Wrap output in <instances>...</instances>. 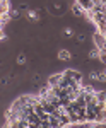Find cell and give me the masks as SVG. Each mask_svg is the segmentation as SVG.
<instances>
[{
	"instance_id": "5b68a950",
	"label": "cell",
	"mask_w": 106,
	"mask_h": 128,
	"mask_svg": "<svg viewBox=\"0 0 106 128\" xmlns=\"http://www.w3.org/2000/svg\"><path fill=\"white\" fill-rule=\"evenodd\" d=\"M0 5H2V12H4V14H9V12H10L9 0H0Z\"/></svg>"
},
{
	"instance_id": "52a82bcc",
	"label": "cell",
	"mask_w": 106,
	"mask_h": 128,
	"mask_svg": "<svg viewBox=\"0 0 106 128\" xmlns=\"http://www.w3.org/2000/svg\"><path fill=\"white\" fill-rule=\"evenodd\" d=\"M16 62H17L19 65H26V55H24V53H19L17 58H16Z\"/></svg>"
},
{
	"instance_id": "3957f363",
	"label": "cell",
	"mask_w": 106,
	"mask_h": 128,
	"mask_svg": "<svg viewBox=\"0 0 106 128\" xmlns=\"http://www.w3.org/2000/svg\"><path fill=\"white\" fill-rule=\"evenodd\" d=\"M101 55H103V51L99 48H92L89 51V58H92V60H101Z\"/></svg>"
},
{
	"instance_id": "30bf717a",
	"label": "cell",
	"mask_w": 106,
	"mask_h": 128,
	"mask_svg": "<svg viewBox=\"0 0 106 128\" xmlns=\"http://www.w3.org/2000/svg\"><path fill=\"white\" fill-rule=\"evenodd\" d=\"M99 82H106V72L104 70H101V72H99Z\"/></svg>"
},
{
	"instance_id": "277c9868",
	"label": "cell",
	"mask_w": 106,
	"mask_h": 128,
	"mask_svg": "<svg viewBox=\"0 0 106 128\" xmlns=\"http://www.w3.org/2000/svg\"><path fill=\"white\" fill-rule=\"evenodd\" d=\"M72 12H74V16H77V17H82V16H84V10H82V5H79V4H75V5H72Z\"/></svg>"
},
{
	"instance_id": "4fadbf2b",
	"label": "cell",
	"mask_w": 106,
	"mask_h": 128,
	"mask_svg": "<svg viewBox=\"0 0 106 128\" xmlns=\"http://www.w3.org/2000/svg\"><path fill=\"white\" fill-rule=\"evenodd\" d=\"M104 72H106V67H104Z\"/></svg>"
},
{
	"instance_id": "8992f818",
	"label": "cell",
	"mask_w": 106,
	"mask_h": 128,
	"mask_svg": "<svg viewBox=\"0 0 106 128\" xmlns=\"http://www.w3.org/2000/svg\"><path fill=\"white\" fill-rule=\"evenodd\" d=\"M62 34H63V38H72L74 36V29L72 28H63V31H62Z\"/></svg>"
},
{
	"instance_id": "6da1fadb",
	"label": "cell",
	"mask_w": 106,
	"mask_h": 128,
	"mask_svg": "<svg viewBox=\"0 0 106 128\" xmlns=\"http://www.w3.org/2000/svg\"><path fill=\"white\" fill-rule=\"evenodd\" d=\"M57 56H58V60H62V62H68V60L72 58V53H70V51H68V50L62 48V50H58Z\"/></svg>"
},
{
	"instance_id": "7c38bea8",
	"label": "cell",
	"mask_w": 106,
	"mask_h": 128,
	"mask_svg": "<svg viewBox=\"0 0 106 128\" xmlns=\"http://www.w3.org/2000/svg\"><path fill=\"white\" fill-rule=\"evenodd\" d=\"M77 41H79V43H84V41H86V36H84V34H79V36H77Z\"/></svg>"
},
{
	"instance_id": "ba28073f",
	"label": "cell",
	"mask_w": 106,
	"mask_h": 128,
	"mask_svg": "<svg viewBox=\"0 0 106 128\" xmlns=\"http://www.w3.org/2000/svg\"><path fill=\"white\" fill-rule=\"evenodd\" d=\"M89 79L91 80H97L99 79V72H97V70H91V72H89Z\"/></svg>"
},
{
	"instance_id": "8fae6325",
	"label": "cell",
	"mask_w": 106,
	"mask_h": 128,
	"mask_svg": "<svg viewBox=\"0 0 106 128\" xmlns=\"http://www.w3.org/2000/svg\"><path fill=\"white\" fill-rule=\"evenodd\" d=\"M10 16H12V17H17V16H19V10L17 9H10Z\"/></svg>"
},
{
	"instance_id": "9c48e42d",
	"label": "cell",
	"mask_w": 106,
	"mask_h": 128,
	"mask_svg": "<svg viewBox=\"0 0 106 128\" xmlns=\"http://www.w3.org/2000/svg\"><path fill=\"white\" fill-rule=\"evenodd\" d=\"M10 17H12V16H9V14H4V12H2V24H7Z\"/></svg>"
},
{
	"instance_id": "7a4b0ae2",
	"label": "cell",
	"mask_w": 106,
	"mask_h": 128,
	"mask_svg": "<svg viewBox=\"0 0 106 128\" xmlns=\"http://www.w3.org/2000/svg\"><path fill=\"white\" fill-rule=\"evenodd\" d=\"M26 16H28V19H29V20H33V22H38V20H39V14H38V12H36L34 9H28Z\"/></svg>"
}]
</instances>
